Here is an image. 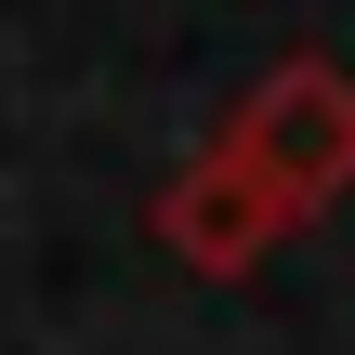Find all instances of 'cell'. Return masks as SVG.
<instances>
[{"label":"cell","mask_w":355,"mask_h":355,"mask_svg":"<svg viewBox=\"0 0 355 355\" xmlns=\"http://www.w3.org/2000/svg\"><path fill=\"white\" fill-rule=\"evenodd\" d=\"M290 224L303 211H329V198H355V66H329V53H277L250 92H237V119L211 132Z\"/></svg>","instance_id":"obj_1"},{"label":"cell","mask_w":355,"mask_h":355,"mask_svg":"<svg viewBox=\"0 0 355 355\" xmlns=\"http://www.w3.org/2000/svg\"><path fill=\"white\" fill-rule=\"evenodd\" d=\"M145 224H158V250H171V263H198V277H250V263L290 237V211H277L224 145H198V158L158 184V211H145Z\"/></svg>","instance_id":"obj_2"}]
</instances>
